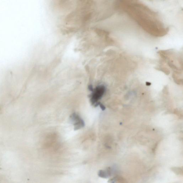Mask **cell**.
Here are the masks:
<instances>
[{
    "label": "cell",
    "mask_w": 183,
    "mask_h": 183,
    "mask_svg": "<svg viewBox=\"0 0 183 183\" xmlns=\"http://www.w3.org/2000/svg\"><path fill=\"white\" fill-rule=\"evenodd\" d=\"M116 7L126 12L137 24L150 33L162 35L167 31L156 13L137 0H119Z\"/></svg>",
    "instance_id": "cell-1"
},
{
    "label": "cell",
    "mask_w": 183,
    "mask_h": 183,
    "mask_svg": "<svg viewBox=\"0 0 183 183\" xmlns=\"http://www.w3.org/2000/svg\"><path fill=\"white\" fill-rule=\"evenodd\" d=\"M88 88L92 92L90 95V102L95 106H99L100 102L98 101L102 98L106 91L105 87L103 85H100L93 88L92 86H90Z\"/></svg>",
    "instance_id": "cell-2"
},
{
    "label": "cell",
    "mask_w": 183,
    "mask_h": 183,
    "mask_svg": "<svg viewBox=\"0 0 183 183\" xmlns=\"http://www.w3.org/2000/svg\"><path fill=\"white\" fill-rule=\"evenodd\" d=\"M70 120L73 123L74 130L75 131L80 129L84 127L85 126L84 121L79 116V115L76 113H74L70 116Z\"/></svg>",
    "instance_id": "cell-3"
},
{
    "label": "cell",
    "mask_w": 183,
    "mask_h": 183,
    "mask_svg": "<svg viewBox=\"0 0 183 183\" xmlns=\"http://www.w3.org/2000/svg\"><path fill=\"white\" fill-rule=\"evenodd\" d=\"M1 112V109L0 108V112Z\"/></svg>",
    "instance_id": "cell-4"
}]
</instances>
